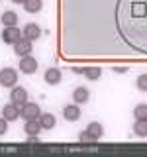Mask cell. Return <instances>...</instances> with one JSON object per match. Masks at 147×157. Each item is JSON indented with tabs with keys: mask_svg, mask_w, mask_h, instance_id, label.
I'll use <instances>...</instances> for the list:
<instances>
[{
	"mask_svg": "<svg viewBox=\"0 0 147 157\" xmlns=\"http://www.w3.org/2000/svg\"><path fill=\"white\" fill-rule=\"evenodd\" d=\"M18 85V71L12 67H6L0 71V86L4 88H12Z\"/></svg>",
	"mask_w": 147,
	"mask_h": 157,
	"instance_id": "6da1fadb",
	"label": "cell"
},
{
	"mask_svg": "<svg viewBox=\"0 0 147 157\" xmlns=\"http://www.w3.org/2000/svg\"><path fill=\"white\" fill-rule=\"evenodd\" d=\"M18 67H20V71H22L24 75H33V73L37 71L39 63H37V59H36V57H32V55H24V57H20Z\"/></svg>",
	"mask_w": 147,
	"mask_h": 157,
	"instance_id": "7a4b0ae2",
	"label": "cell"
},
{
	"mask_svg": "<svg viewBox=\"0 0 147 157\" xmlns=\"http://www.w3.org/2000/svg\"><path fill=\"white\" fill-rule=\"evenodd\" d=\"M39 114H41V110L36 102H26L20 106V118H24V120H37Z\"/></svg>",
	"mask_w": 147,
	"mask_h": 157,
	"instance_id": "3957f363",
	"label": "cell"
},
{
	"mask_svg": "<svg viewBox=\"0 0 147 157\" xmlns=\"http://www.w3.org/2000/svg\"><path fill=\"white\" fill-rule=\"evenodd\" d=\"M10 102H14L16 106H22L28 102V90L24 86H12L10 88Z\"/></svg>",
	"mask_w": 147,
	"mask_h": 157,
	"instance_id": "277c9868",
	"label": "cell"
},
{
	"mask_svg": "<svg viewBox=\"0 0 147 157\" xmlns=\"http://www.w3.org/2000/svg\"><path fill=\"white\" fill-rule=\"evenodd\" d=\"M20 37H22V29H18V26H6L2 29V41L4 43L14 45Z\"/></svg>",
	"mask_w": 147,
	"mask_h": 157,
	"instance_id": "5b68a950",
	"label": "cell"
},
{
	"mask_svg": "<svg viewBox=\"0 0 147 157\" xmlns=\"http://www.w3.org/2000/svg\"><path fill=\"white\" fill-rule=\"evenodd\" d=\"M32 43H33V41H29V39H26V37L22 36L16 43H14V51H16V55H18V57L32 55V49H33Z\"/></svg>",
	"mask_w": 147,
	"mask_h": 157,
	"instance_id": "8992f818",
	"label": "cell"
},
{
	"mask_svg": "<svg viewBox=\"0 0 147 157\" xmlns=\"http://www.w3.org/2000/svg\"><path fill=\"white\" fill-rule=\"evenodd\" d=\"M81 108H78V104H75V102H73V104H67L65 108H63V118H65L67 122H77L78 118H81Z\"/></svg>",
	"mask_w": 147,
	"mask_h": 157,
	"instance_id": "52a82bcc",
	"label": "cell"
},
{
	"mask_svg": "<svg viewBox=\"0 0 147 157\" xmlns=\"http://www.w3.org/2000/svg\"><path fill=\"white\" fill-rule=\"evenodd\" d=\"M22 36L26 37V39H29V41H36V39L41 36V28L37 26V24H26L24 26V29H22Z\"/></svg>",
	"mask_w": 147,
	"mask_h": 157,
	"instance_id": "ba28073f",
	"label": "cell"
},
{
	"mask_svg": "<svg viewBox=\"0 0 147 157\" xmlns=\"http://www.w3.org/2000/svg\"><path fill=\"white\" fill-rule=\"evenodd\" d=\"M2 118H6L8 122H16L20 118V106H16L14 102H8L6 106H2Z\"/></svg>",
	"mask_w": 147,
	"mask_h": 157,
	"instance_id": "9c48e42d",
	"label": "cell"
},
{
	"mask_svg": "<svg viewBox=\"0 0 147 157\" xmlns=\"http://www.w3.org/2000/svg\"><path fill=\"white\" fill-rule=\"evenodd\" d=\"M61 78H63V73L59 71L57 67H51V69H47L45 71V75H43V81L47 82V85H51V86H55L61 82Z\"/></svg>",
	"mask_w": 147,
	"mask_h": 157,
	"instance_id": "30bf717a",
	"label": "cell"
},
{
	"mask_svg": "<svg viewBox=\"0 0 147 157\" xmlns=\"http://www.w3.org/2000/svg\"><path fill=\"white\" fill-rule=\"evenodd\" d=\"M88 98H90V92H88L86 86H77L75 90H73V100H75V104H85L88 102Z\"/></svg>",
	"mask_w": 147,
	"mask_h": 157,
	"instance_id": "8fae6325",
	"label": "cell"
},
{
	"mask_svg": "<svg viewBox=\"0 0 147 157\" xmlns=\"http://www.w3.org/2000/svg\"><path fill=\"white\" fill-rule=\"evenodd\" d=\"M39 124H41V130H53L55 128V124H57V118L53 116V114H49V112H45V114H39Z\"/></svg>",
	"mask_w": 147,
	"mask_h": 157,
	"instance_id": "7c38bea8",
	"label": "cell"
},
{
	"mask_svg": "<svg viewBox=\"0 0 147 157\" xmlns=\"http://www.w3.org/2000/svg\"><path fill=\"white\" fill-rule=\"evenodd\" d=\"M24 132H26L28 136H39V132H41V124H39V120H26V124H24Z\"/></svg>",
	"mask_w": 147,
	"mask_h": 157,
	"instance_id": "4fadbf2b",
	"label": "cell"
},
{
	"mask_svg": "<svg viewBox=\"0 0 147 157\" xmlns=\"http://www.w3.org/2000/svg\"><path fill=\"white\" fill-rule=\"evenodd\" d=\"M0 22H2V26H18V14L12 12V10H6V12L2 14V18H0Z\"/></svg>",
	"mask_w": 147,
	"mask_h": 157,
	"instance_id": "5bb4252c",
	"label": "cell"
},
{
	"mask_svg": "<svg viewBox=\"0 0 147 157\" xmlns=\"http://www.w3.org/2000/svg\"><path fill=\"white\" fill-rule=\"evenodd\" d=\"M24 10H26L28 14H36V12H39V10L43 8V2L41 0H24Z\"/></svg>",
	"mask_w": 147,
	"mask_h": 157,
	"instance_id": "9a60e30c",
	"label": "cell"
},
{
	"mask_svg": "<svg viewBox=\"0 0 147 157\" xmlns=\"http://www.w3.org/2000/svg\"><path fill=\"white\" fill-rule=\"evenodd\" d=\"M86 132L90 136H94L96 140H100V137L104 136V128H102V124H98V122H90V124L86 126Z\"/></svg>",
	"mask_w": 147,
	"mask_h": 157,
	"instance_id": "2e32d148",
	"label": "cell"
},
{
	"mask_svg": "<svg viewBox=\"0 0 147 157\" xmlns=\"http://www.w3.org/2000/svg\"><path fill=\"white\" fill-rule=\"evenodd\" d=\"M134 134L139 136V137H147V120H135Z\"/></svg>",
	"mask_w": 147,
	"mask_h": 157,
	"instance_id": "e0dca14e",
	"label": "cell"
},
{
	"mask_svg": "<svg viewBox=\"0 0 147 157\" xmlns=\"http://www.w3.org/2000/svg\"><path fill=\"white\" fill-rule=\"evenodd\" d=\"M82 75H85L88 81H98V78H100V75H102V69H100V67H86Z\"/></svg>",
	"mask_w": 147,
	"mask_h": 157,
	"instance_id": "ac0fdd59",
	"label": "cell"
},
{
	"mask_svg": "<svg viewBox=\"0 0 147 157\" xmlns=\"http://www.w3.org/2000/svg\"><path fill=\"white\" fill-rule=\"evenodd\" d=\"M134 116L135 120H147V104H137L134 108Z\"/></svg>",
	"mask_w": 147,
	"mask_h": 157,
	"instance_id": "d6986e66",
	"label": "cell"
},
{
	"mask_svg": "<svg viewBox=\"0 0 147 157\" xmlns=\"http://www.w3.org/2000/svg\"><path fill=\"white\" fill-rule=\"evenodd\" d=\"M78 141H81V144H85V145H92V144H96L98 140L85 130V132H81V134H78Z\"/></svg>",
	"mask_w": 147,
	"mask_h": 157,
	"instance_id": "ffe728a7",
	"label": "cell"
},
{
	"mask_svg": "<svg viewBox=\"0 0 147 157\" xmlns=\"http://www.w3.org/2000/svg\"><path fill=\"white\" fill-rule=\"evenodd\" d=\"M135 86L139 88L141 92H147V73H143V75H139L135 78Z\"/></svg>",
	"mask_w": 147,
	"mask_h": 157,
	"instance_id": "44dd1931",
	"label": "cell"
},
{
	"mask_svg": "<svg viewBox=\"0 0 147 157\" xmlns=\"http://www.w3.org/2000/svg\"><path fill=\"white\" fill-rule=\"evenodd\" d=\"M8 132V120L6 118H0V136H4Z\"/></svg>",
	"mask_w": 147,
	"mask_h": 157,
	"instance_id": "7402d4cb",
	"label": "cell"
},
{
	"mask_svg": "<svg viewBox=\"0 0 147 157\" xmlns=\"http://www.w3.org/2000/svg\"><path fill=\"white\" fill-rule=\"evenodd\" d=\"M73 73H75V75H82L85 69H82V67H73Z\"/></svg>",
	"mask_w": 147,
	"mask_h": 157,
	"instance_id": "603a6c76",
	"label": "cell"
},
{
	"mask_svg": "<svg viewBox=\"0 0 147 157\" xmlns=\"http://www.w3.org/2000/svg\"><path fill=\"white\" fill-rule=\"evenodd\" d=\"M14 4H24V0H12Z\"/></svg>",
	"mask_w": 147,
	"mask_h": 157,
	"instance_id": "cb8c5ba5",
	"label": "cell"
}]
</instances>
